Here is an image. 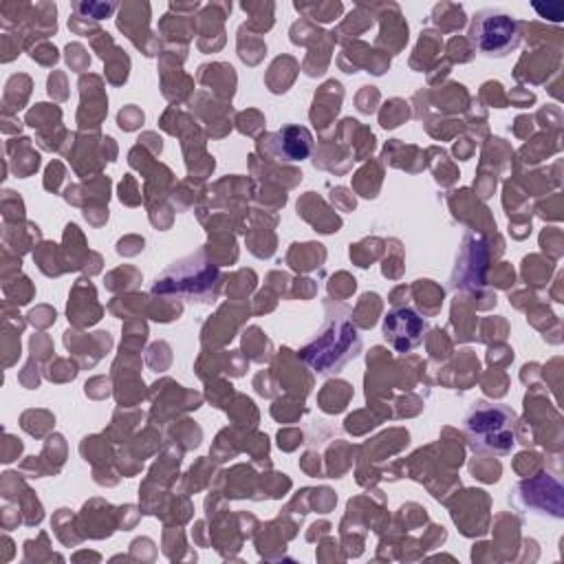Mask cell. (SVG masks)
<instances>
[{"label": "cell", "instance_id": "obj_5", "mask_svg": "<svg viewBox=\"0 0 564 564\" xmlns=\"http://www.w3.org/2000/svg\"><path fill=\"white\" fill-rule=\"evenodd\" d=\"M187 262L189 260H181V262H174L170 269H165L163 275L154 284V293L187 291L194 295H203V291H207L218 280V271L209 262H203L194 275L189 273L192 264H187Z\"/></svg>", "mask_w": 564, "mask_h": 564}, {"label": "cell", "instance_id": "obj_4", "mask_svg": "<svg viewBox=\"0 0 564 564\" xmlns=\"http://www.w3.org/2000/svg\"><path fill=\"white\" fill-rule=\"evenodd\" d=\"M383 337L397 352H408L421 344L423 333L427 330V322L410 306H401L390 311L383 317Z\"/></svg>", "mask_w": 564, "mask_h": 564}, {"label": "cell", "instance_id": "obj_3", "mask_svg": "<svg viewBox=\"0 0 564 564\" xmlns=\"http://www.w3.org/2000/svg\"><path fill=\"white\" fill-rule=\"evenodd\" d=\"M469 37L482 55L505 57L520 44V26L511 13L502 9H482L471 18Z\"/></svg>", "mask_w": 564, "mask_h": 564}, {"label": "cell", "instance_id": "obj_2", "mask_svg": "<svg viewBox=\"0 0 564 564\" xmlns=\"http://www.w3.org/2000/svg\"><path fill=\"white\" fill-rule=\"evenodd\" d=\"M361 348L355 324L348 315H328L322 333L302 350V359L322 375L337 372Z\"/></svg>", "mask_w": 564, "mask_h": 564}, {"label": "cell", "instance_id": "obj_1", "mask_svg": "<svg viewBox=\"0 0 564 564\" xmlns=\"http://www.w3.org/2000/svg\"><path fill=\"white\" fill-rule=\"evenodd\" d=\"M465 434L474 452L505 456L516 443V414L502 403H476L465 416Z\"/></svg>", "mask_w": 564, "mask_h": 564}]
</instances>
